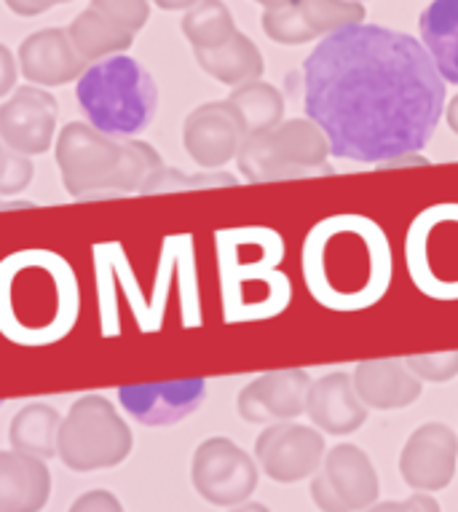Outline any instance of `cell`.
Returning <instances> with one entry per match:
<instances>
[{"mask_svg": "<svg viewBox=\"0 0 458 512\" xmlns=\"http://www.w3.org/2000/svg\"><path fill=\"white\" fill-rule=\"evenodd\" d=\"M303 105L330 156L378 167L429 145L445 81L413 35L359 22L327 33L306 57Z\"/></svg>", "mask_w": 458, "mask_h": 512, "instance_id": "1", "label": "cell"}, {"mask_svg": "<svg viewBox=\"0 0 458 512\" xmlns=\"http://www.w3.org/2000/svg\"><path fill=\"white\" fill-rule=\"evenodd\" d=\"M75 97L86 121L116 140L140 135L159 108V89L153 76L126 54L92 62L78 78Z\"/></svg>", "mask_w": 458, "mask_h": 512, "instance_id": "2", "label": "cell"}, {"mask_svg": "<svg viewBox=\"0 0 458 512\" xmlns=\"http://www.w3.org/2000/svg\"><path fill=\"white\" fill-rule=\"evenodd\" d=\"M327 159L330 143L311 118H292L268 132H252L236 153V164L247 183L335 175Z\"/></svg>", "mask_w": 458, "mask_h": 512, "instance_id": "3", "label": "cell"}, {"mask_svg": "<svg viewBox=\"0 0 458 512\" xmlns=\"http://www.w3.org/2000/svg\"><path fill=\"white\" fill-rule=\"evenodd\" d=\"M132 445V429L102 395L78 397L59 424L57 456L73 472L118 467L129 459Z\"/></svg>", "mask_w": 458, "mask_h": 512, "instance_id": "4", "label": "cell"}, {"mask_svg": "<svg viewBox=\"0 0 458 512\" xmlns=\"http://www.w3.org/2000/svg\"><path fill=\"white\" fill-rule=\"evenodd\" d=\"M57 167L67 194L78 202L116 199L124 164V140L102 135L84 121H70L57 137Z\"/></svg>", "mask_w": 458, "mask_h": 512, "instance_id": "5", "label": "cell"}, {"mask_svg": "<svg viewBox=\"0 0 458 512\" xmlns=\"http://www.w3.org/2000/svg\"><path fill=\"white\" fill-rule=\"evenodd\" d=\"M196 494L215 507H239L258 488V464L228 437H209L191 462Z\"/></svg>", "mask_w": 458, "mask_h": 512, "instance_id": "6", "label": "cell"}, {"mask_svg": "<svg viewBox=\"0 0 458 512\" xmlns=\"http://www.w3.org/2000/svg\"><path fill=\"white\" fill-rule=\"evenodd\" d=\"M311 499L322 512H359L378 499V472L357 445L341 443L311 475Z\"/></svg>", "mask_w": 458, "mask_h": 512, "instance_id": "7", "label": "cell"}, {"mask_svg": "<svg viewBox=\"0 0 458 512\" xmlns=\"http://www.w3.org/2000/svg\"><path fill=\"white\" fill-rule=\"evenodd\" d=\"M255 459L260 470L276 483H298L322 467L325 437L322 432L292 421L271 424L255 440Z\"/></svg>", "mask_w": 458, "mask_h": 512, "instance_id": "8", "label": "cell"}, {"mask_svg": "<svg viewBox=\"0 0 458 512\" xmlns=\"http://www.w3.org/2000/svg\"><path fill=\"white\" fill-rule=\"evenodd\" d=\"M57 100L41 86H19L9 102L0 105V140L9 151L38 156L54 145Z\"/></svg>", "mask_w": 458, "mask_h": 512, "instance_id": "9", "label": "cell"}, {"mask_svg": "<svg viewBox=\"0 0 458 512\" xmlns=\"http://www.w3.org/2000/svg\"><path fill=\"white\" fill-rule=\"evenodd\" d=\"M247 137L239 110L231 102H209L185 118L183 145L199 167L220 169L236 159Z\"/></svg>", "mask_w": 458, "mask_h": 512, "instance_id": "10", "label": "cell"}, {"mask_svg": "<svg viewBox=\"0 0 458 512\" xmlns=\"http://www.w3.org/2000/svg\"><path fill=\"white\" fill-rule=\"evenodd\" d=\"M458 462V437L448 424L429 421L424 427H418L408 437V443L402 448L400 472L402 480L413 491H442L450 486V480L456 475Z\"/></svg>", "mask_w": 458, "mask_h": 512, "instance_id": "11", "label": "cell"}, {"mask_svg": "<svg viewBox=\"0 0 458 512\" xmlns=\"http://www.w3.org/2000/svg\"><path fill=\"white\" fill-rule=\"evenodd\" d=\"M207 397V378L118 387V403L145 427H169L196 413Z\"/></svg>", "mask_w": 458, "mask_h": 512, "instance_id": "12", "label": "cell"}, {"mask_svg": "<svg viewBox=\"0 0 458 512\" xmlns=\"http://www.w3.org/2000/svg\"><path fill=\"white\" fill-rule=\"evenodd\" d=\"M311 378L306 370H274L263 373L239 392L236 408L239 416L250 424L266 421H292L306 413Z\"/></svg>", "mask_w": 458, "mask_h": 512, "instance_id": "13", "label": "cell"}, {"mask_svg": "<svg viewBox=\"0 0 458 512\" xmlns=\"http://www.w3.org/2000/svg\"><path fill=\"white\" fill-rule=\"evenodd\" d=\"M89 68L75 51L67 30H41L19 46V70L35 86H62L78 81Z\"/></svg>", "mask_w": 458, "mask_h": 512, "instance_id": "14", "label": "cell"}, {"mask_svg": "<svg viewBox=\"0 0 458 512\" xmlns=\"http://www.w3.org/2000/svg\"><path fill=\"white\" fill-rule=\"evenodd\" d=\"M306 413L327 435H351L365 424L367 405L359 400L354 378L338 370L311 381Z\"/></svg>", "mask_w": 458, "mask_h": 512, "instance_id": "15", "label": "cell"}, {"mask_svg": "<svg viewBox=\"0 0 458 512\" xmlns=\"http://www.w3.org/2000/svg\"><path fill=\"white\" fill-rule=\"evenodd\" d=\"M359 400L375 411H400L421 397V378L410 373L405 360H365L354 368Z\"/></svg>", "mask_w": 458, "mask_h": 512, "instance_id": "16", "label": "cell"}, {"mask_svg": "<svg viewBox=\"0 0 458 512\" xmlns=\"http://www.w3.org/2000/svg\"><path fill=\"white\" fill-rule=\"evenodd\" d=\"M49 496L51 472L43 459L0 451V512H41Z\"/></svg>", "mask_w": 458, "mask_h": 512, "instance_id": "17", "label": "cell"}, {"mask_svg": "<svg viewBox=\"0 0 458 512\" xmlns=\"http://www.w3.org/2000/svg\"><path fill=\"white\" fill-rule=\"evenodd\" d=\"M421 43L445 84H458V0H432L418 19Z\"/></svg>", "mask_w": 458, "mask_h": 512, "instance_id": "18", "label": "cell"}, {"mask_svg": "<svg viewBox=\"0 0 458 512\" xmlns=\"http://www.w3.org/2000/svg\"><path fill=\"white\" fill-rule=\"evenodd\" d=\"M59 424H62V416L49 403L25 405L11 419V448L19 451V454L35 456V459L49 462L51 456H57Z\"/></svg>", "mask_w": 458, "mask_h": 512, "instance_id": "19", "label": "cell"}, {"mask_svg": "<svg viewBox=\"0 0 458 512\" xmlns=\"http://www.w3.org/2000/svg\"><path fill=\"white\" fill-rule=\"evenodd\" d=\"M196 59L209 76L228 86L250 84L263 73L260 51L242 33H236L231 41L217 46V49H196Z\"/></svg>", "mask_w": 458, "mask_h": 512, "instance_id": "20", "label": "cell"}, {"mask_svg": "<svg viewBox=\"0 0 458 512\" xmlns=\"http://www.w3.org/2000/svg\"><path fill=\"white\" fill-rule=\"evenodd\" d=\"M67 35H70L75 51L86 59V65H92L97 59L121 54L134 41L132 33H126V30L116 27L113 22H108L92 6L73 19V25L67 27Z\"/></svg>", "mask_w": 458, "mask_h": 512, "instance_id": "21", "label": "cell"}, {"mask_svg": "<svg viewBox=\"0 0 458 512\" xmlns=\"http://www.w3.org/2000/svg\"><path fill=\"white\" fill-rule=\"evenodd\" d=\"M185 38L193 49H217L236 35L231 11L220 0H199L183 19Z\"/></svg>", "mask_w": 458, "mask_h": 512, "instance_id": "22", "label": "cell"}, {"mask_svg": "<svg viewBox=\"0 0 458 512\" xmlns=\"http://www.w3.org/2000/svg\"><path fill=\"white\" fill-rule=\"evenodd\" d=\"M228 102L239 110V116H242L244 126H247V135H252V132H268V129L282 124V94L276 92L271 84L239 86Z\"/></svg>", "mask_w": 458, "mask_h": 512, "instance_id": "23", "label": "cell"}, {"mask_svg": "<svg viewBox=\"0 0 458 512\" xmlns=\"http://www.w3.org/2000/svg\"><path fill=\"white\" fill-rule=\"evenodd\" d=\"M290 3L298 9V14L314 35L359 25L362 17H365L362 6H357V3H341V0H290Z\"/></svg>", "mask_w": 458, "mask_h": 512, "instance_id": "24", "label": "cell"}, {"mask_svg": "<svg viewBox=\"0 0 458 512\" xmlns=\"http://www.w3.org/2000/svg\"><path fill=\"white\" fill-rule=\"evenodd\" d=\"M234 175L225 172H199V175H185L180 169L161 167L156 175L150 177L140 194H175V191H188V188H217V185H236Z\"/></svg>", "mask_w": 458, "mask_h": 512, "instance_id": "25", "label": "cell"}, {"mask_svg": "<svg viewBox=\"0 0 458 512\" xmlns=\"http://www.w3.org/2000/svg\"><path fill=\"white\" fill-rule=\"evenodd\" d=\"M92 9L132 35L148 22V0H92Z\"/></svg>", "mask_w": 458, "mask_h": 512, "instance_id": "26", "label": "cell"}, {"mask_svg": "<svg viewBox=\"0 0 458 512\" xmlns=\"http://www.w3.org/2000/svg\"><path fill=\"white\" fill-rule=\"evenodd\" d=\"M405 365H408L410 373L416 378H421V381L445 384V381L458 376V352L413 354V357H405Z\"/></svg>", "mask_w": 458, "mask_h": 512, "instance_id": "27", "label": "cell"}, {"mask_svg": "<svg viewBox=\"0 0 458 512\" xmlns=\"http://www.w3.org/2000/svg\"><path fill=\"white\" fill-rule=\"evenodd\" d=\"M33 159L25 156V153L9 151V169H6V177L0 183V196H14L22 194L30 180H33Z\"/></svg>", "mask_w": 458, "mask_h": 512, "instance_id": "28", "label": "cell"}, {"mask_svg": "<svg viewBox=\"0 0 458 512\" xmlns=\"http://www.w3.org/2000/svg\"><path fill=\"white\" fill-rule=\"evenodd\" d=\"M70 512H124V504L118 502V496L105 488H94L78 496L70 507Z\"/></svg>", "mask_w": 458, "mask_h": 512, "instance_id": "29", "label": "cell"}, {"mask_svg": "<svg viewBox=\"0 0 458 512\" xmlns=\"http://www.w3.org/2000/svg\"><path fill=\"white\" fill-rule=\"evenodd\" d=\"M365 512H442L437 499L429 494H413L405 502H381L373 504V507H367Z\"/></svg>", "mask_w": 458, "mask_h": 512, "instance_id": "30", "label": "cell"}, {"mask_svg": "<svg viewBox=\"0 0 458 512\" xmlns=\"http://www.w3.org/2000/svg\"><path fill=\"white\" fill-rule=\"evenodd\" d=\"M14 84H17V62H14V54L0 43V97L9 94Z\"/></svg>", "mask_w": 458, "mask_h": 512, "instance_id": "31", "label": "cell"}, {"mask_svg": "<svg viewBox=\"0 0 458 512\" xmlns=\"http://www.w3.org/2000/svg\"><path fill=\"white\" fill-rule=\"evenodd\" d=\"M6 3L19 17H35V14H43V11L54 9L59 3H70V0H6Z\"/></svg>", "mask_w": 458, "mask_h": 512, "instance_id": "32", "label": "cell"}, {"mask_svg": "<svg viewBox=\"0 0 458 512\" xmlns=\"http://www.w3.org/2000/svg\"><path fill=\"white\" fill-rule=\"evenodd\" d=\"M410 164H426V159H421L418 153H410V156H400V159L384 161L378 164V169H397V167H410Z\"/></svg>", "mask_w": 458, "mask_h": 512, "instance_id": "33", "label": "cell"}, {"mask_svg": "<svg viewBox=\"0 0 458 512\" xmlns=\"http://www.w3.org/2000/svg\"><path fill=\"white\" fill-rule=\"evenodd\" d=\"M161 9L167 11H177V9H188V6H196L199 0H156Z\"/></svg>", "mask_w": 458, "mask_h": 512, "instance_id": "34", "label": "cell"}, {"mask_svg": "<svg viewBox=\"0 0 458 512\" xmlns=\"http://www.w3.org/2000/svg\"><path fill=\"white\" fill-rule=\"evenodd\" d=\"M33 202H25V199H17V202H3L0 199V212H11V210H33Z\"/></svg>", "mask_w": 458, "mask_h": 512, "instance_id": "35", "label": "cell"}, {"mask_svg": "<svg viewBox=\"0 0 458 512\" xmlns=\"http://www.w3.org/2000/svg\"><path fill=\"white\" fill-rule=\"evenodd\" d=\"M448 126L453 129V135H458V97L453 102H450V108H448Z\"/></svg>", "mask_w": 458, "mask_h": 512, "instance_id": "36", "label": "cell"}, {"mask_svg": "<svg viewBox=\"0 0 458 512\" xmlns=\"http://www.w3.org/2000/svg\"><path fill=\"white\" fill-rule=\"evenodd\" d=\"M231 512H271L266 507V504H260V502H244L239 504V507H234Z\"/></svg>", "mask_w": 458, "mask_h": 512, "instance_id": "37", "label": "cell"}, {"mask_svg": "<svg viewBox=\"0 0 458 512\" xmlns=\"http://www.w3.org/2000/svg\"><path fill=\"white\" fill-rule=\"evenodd\" d=\"M6 169H9V148L0 140V183H3V177H6Z\"/></svg>", "mask_w": 458, "mask_h": 512, "instance_id": "38", "label": "cell"}, {"mask_svg": "<svg viewBox=\"0 0 458 512\" xmlns=\"http://www.w3.org/2000/svg\"><path fill=\"white\" fill-rule=\"evenodd\" d=\"M258 3H266V6H271V9H274V6H282L284 0H258Z\"/></svg>", "mask_w": 458, "mask_h": 512, "instance_id": "39", "label": "cell"}, {"mask_svg": "<svg viewBox=\"0 0 458 512\" xmlns=\"http://www.w3.org/2000/svg\"><path fill=\"white\" fill-rule=\"evenodd\" d=\"M0 405H3V400H0Z\"/></svg>", "mask_w": 458, "mask_h": 512, "instance_id": "40", "label": "cell"}]
</instances>
